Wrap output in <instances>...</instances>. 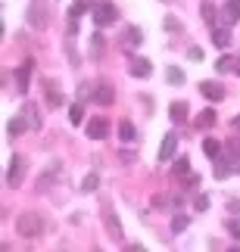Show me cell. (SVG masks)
I'll use <instances>...</instances> for the list:
<instances>
[{
    "label": "cell",
    "instance_id": "obj_1",
    "mask_svg": "<svg viewBox=\"0 0 240 252\" xmlns=\"http://www.w3.org/2000/svg\"><path fill=\"white\" fill-rule=\"evenodd\" d=\"M44 227H47V221L37 215V212H22V215L16 218V234H19V237L34 240V237L44 234Z\"/></svg>",
    "mask_w": 240,
    "mask_h": 252
},
{
    "label": "cell",
    "instance_id": "obj_2",
    "mask_svg": "<svg viewBox=\"0 0 240 252\" xmlns=\"http://www.w3.org/2000/svg\"><path fill=\"white\" fill-rule=\"evenodd\" d=\"M100 215H103V224H106V234L116 240V243H122V224H119V215H116V209H112L109 199H103Z\"/></svg>",
    "mask_w": 240,
    "mask_h": 252
},
{
    "label": "cell",
    "instance_id": "obj_3",
    "mask_svg": "<svg viewBox=\"0 0 240 252\" xmlns=\"http://www.w3.org/2000/svg\"><path fill=\"white\" fill-rule=\"evenodd\" d=\"M28 25L37 28V32H44V28L50 25V9H47L44 0H34V3L28 6Z\"/></svg>",
    "mask_w": 240,
    "mask_h": 252
},
{
    "label": "cell",
    "instance_id": "obj_4",
    "mask_svg": "<svg viewBox=\"0 0 240 252\" xmlns=\"http://www.w3.org/2000/svg\"><path fill=\"white\" fill-rule=\"evenodd\" d=\"M119 19V9L109 3V0H100V3H94V22H97L100 28L103 25H112Z\"/></svg>",
    "mask_w": 240,
    "mask_h": 252
},
{
    "label": "cell",
    "instance_id": "obj_5",
    "mask_svg": "<svg viewBox=\"0 0 240 252\" xmlns=\"http://www.w3.org/2000/svg\"><path fill=\"white\" fill-rule=\"evenodd\" d=\"M22 174H25L22 156H13V159H9V171H6V184H9V187H19V184H22Z\"/></svg>",
    "mask_w": 240,
    "mask_h": 252
},
{
    "label": "cell",
    "instance_id": "obj_6",
    "mask_svg": "<svg viewBox=\"0 0 240 252\" xmlns=\"http://www.w3.org/2000/svg\"><path fill=\"white\" fill-rule=\"evenodd\" d=\"M128 72L134 75V78H150V75H153V63L143 60V56H134L131 65H128Z\"/></svg>",
    "mask_w": 240,
    "mask_h": 252
},
{
    "label": "cell",
    "instance_id": "obj_7",
    "mask_svg": "<svg viewBox=\"0 0 240 252\" xmlns=\"http://www.w3.org/2000/svg\"><path fill=\"white\" fill-rule=\"evenodd\" d=\"M175 153H178V134L171 131L162 137V150H159V159L162 162H169V159H175Z\"/></svg>",
    "mask_w": 240,
    "mask_h": 252
},
{
    "label": "cell",
    "instance_id": "obj_8",
    "mask_svg": "<svg viewBox=\"0 0 240 252\" xmlns=\"http://www.w3.org/2000/svg\"><path fill=\"white\" fill-rule=\"evenodd\" d=\"M200 94H203L206 100H212V103L225 100V87L218 84V81H203V84H200Z\"/></svg>",
    "mask_w": 240,
    "mask_h": 252
},
{
    "label": "cell",
    "instance_id": "obj_9",
    "mask_svg": "<svg viewBox=\"0 0 240 252\" xmlns=\"http://www.w3.org/2000/svg\"><path fill=\"white\" fill-rule=\"evenodd\" d=\"M109 134V122L106 119H91L88 122V137L91 140H103Z\"/></svg>",
    "mask_w": 240,
    "mask_h": 252
},
{
    "label": "cell",
    "instance_id": "obj_10",
    "mask_svg": "<svg viewBox=\"0 0 240 252\" xmlns=\"http://www.w3.org/2000/svg\"><path fill=\"white\" fill-rule=\"evenodd\" d=\"M32 69H34V63L28 60V63H22L16 69V87L19 91H28V81H32Z\"/></svg>",
    "mask_w": 240,
    "mask_h": 252
},
{
    "label": "cell",
    "instance_id": "obj_11",
    "mask_svg": "<svg viewBox=\"0 0 240 252\" xmlns=\"http://www.w3.org/2000/svg\"><path fill=\"white\" fill-rule=\"evenodd\" d=\"M212 44L218 47V50H225V47L231 44V32H228V25H215L212 28Z\"/></svg>",
    "mask_w": 240,
    "mask_h": 252
},
{
    "label": "cell",
    "instance_id": "obj_12",
    "mask_svg": "<svg viewBox=\"0 0 240 252\" xmlns=\"http://www.w3.org/2000/svg\"><path fill=\"white\" fill-rule=\"evenodd\" d=\"M112 100H116V94H112V87H109V84H100L97 91H94V103H100V106H112Z\"/></svg>",
    "mask_w": 240,
    "mask_h": 252
},
{
    "label": "cell",
    "instance_id": "obj_13",
    "mask_svg": "<svg viewBox=\"0 0 240 252\" xmlns=\"http://www.w3.org/2000/svg\"><path fill=\"white\" fill-rule=\"evenodd\" d=\"M169 119L175 122V125L187 122V103H181V100H178V103H171V106H169Z\"/></svg>",
    "mask_w": 240,
    "mask_h": 252
},
{
    "label": "cell",
    "instance_id": "obj_14",
    "mask_svg": "<svg viewBox=\"0 0 240 252\" xmlns=\"http://www.w3.org/2000/svg\"><path fill=\"white\" fill-rule=\"evenodd\" d=\"M22 119L28 122V128H32V131H37V128H41V119H37V109H34L32 103H25V106H22Z\"/></svg>",
    "mask_w": 240,
    "mask_h": 252
},
{
    "label": "cell",
    "instance_id": "obj_15",
    "mask_svg": "<svg viewBox=\"0 0 240 252\" xmlns=\"http://www.w3.org/2000/svg\"><path fill=\"white\" fill-rule=\"evenodd\" d=\"M231 171H237V162L234 159H215V178L218 181H222V178H228V174H231Z\"/></svg>",
    "mask_w": 240,
    "mask_h": 252
},
{
    "label": "cell",
    "instance_id": "obj_16",
    "mask_svg": "<svg viewBox=\"0 0 240 252\" xmlns=\"http://www.w3.org/2000/svg\"><path fill=\"white\" fill-rule=\"evenodd\" d=\"M240 19V0H228L225 3V25H234Z\"/></svg>",
    "mask_w": 240,
    "mask_h": 252
},
{
    "label": "cell",
    "instance_id": "obj_17",
    "mask_svg": "<svg viewBox=\"0 0 240 252\" xmlns=\"http://www.w3.org/2000/svg\"><path fill=\"white\" fill-rule=\"evenodd\" d=\"M203 153H206L209 159H218V156H222V143H218L215 137H206L203 140Z\"/></svg>",
    "mask_w": 240,
    "mask_h": 252
},
{
    "label": "cell",
    "instance_id": "obj_18",
    "mask_svg": "<svg viewBox=\"0 0 240 252\" xmlns=\"http://www.w3.org/2000/svg\"><path fill=\"white\" fill-rule=\"evenodd\" d=\"M6 131L13 134V137H19L22 131H28V122L22 119V115H16V119H9V125H6Z\"/></svg>",
    "mask_w": 240,
    "mask_h": 252
},
{
    "label": "cell",
    "instance_id": "obj_19",
    "mask_svg": "<svg viewBox=\"0 0 240 252\" xmlns=\"http://www.w3.org/2000/svg\"><path fill=\"white\" fill-rule=\"evenodd\" d=\"M171 174H175V178H190V162H187V156H181L178 162H175V168H171Z\"/></svg>",
    "mask_w": 240,
    "mask_h": 252
},
{
    "label": "cell",
    "instance_id": "obj_20",
    "mask_svg": "<svg viewBox=\"0 0 240 252\" xmlns=\"http://www.w3.org/2000/svg\"><path fill=\"white\" fill-rule=\"evenodd\" d=\"M212 125H215V112L212 109H203V112L197 115V128L200 131H203V128H212Z\"/></svg>",
    "mask_w": 240,
    "mask_h": 252
},
{
    "label": "cell",
    "instance_id": "obj_21",
    "mask_svg": "<svg viewBox=\"0 0 240 252\" xmlns=\"http://www.w3.org/2000/svg\"><path fill=\"white\" fill-rule=\"evenodd\" d=\"M119 137H122L125 143H128V140H134V137H137V131H134V125H131L128 119H125V122L119 125Z\"/></svg>",
    "mask_w": 240,
    "mask_h": 252
},
{
    "label": "cell",
    "instance_id": "obj_22",
    "mask_svg": "<svg viewBox=\"0 0 240 252\" xmlns=\"http://www.w3.org/2000/svg\"><path fill=\"white\" fill-rule=\"evenodd\" d=\"M47 103H50V106H63V94L56 91L50 81H47Z\"/></svg>",
    "mask_w": 240,
    "mask_h": 252
},
{
    "label": "cell",
    "instance_id": "obj_23",
    "mask_svg": "<svg viewBox=\"0 0 240 252\" xmlns=\"http://www.w3.org/2000/svg\"><path fill=\"white\" fill-rule=\"evenodd\" d=\"M97 187H100V178H97V174H94V171H91V174H88V178H84V181H81V190H84V193H94V190H97Z\"/></svg>",
    "mask_w": 240,
    "mask_h": 252
},
{
    "label": "cell",
    "instance_id": "obj_24",
    "mask_svg": "<svg viewBox=\"0 0 240 252\" xmlns=\"http://www.w3.org/2000/svg\"><path fill=\"white\" fill-rule=\"evenodd\" d=\"M69 122H72V125H81V122H84V106H81V103H75L72 109H69Z\"/></svg>",
    "mask_w": 240,
    "mask_h": 252
},
{
    "label": "cell",
    "instance_id": "obj_25",
    "mask_svg": "<svg viewBox=\"0 0 240 252\" xmlns=\"http://www.w3.org/2000/svg\"><path fill=\"white\" fill-rule=\"evenodd\" d=\"M140 32H137V28H128V32H125V47H137L140 44Z\"/></svg>",
    "mask_w": 240,
    "mask_h": 252
},
{
    "label": "cell",
    "instance_id": "obj_26",
    "mask_svg": "<svg viewBox=\"0 0 240 252\" xmlns=\"http://www.w3.org/2000/svg\"><path fill=\"white\" fill-rule=\"evenodd\" d=\"M200 13H203V19L215 28V6H212V3H203V6H200Z\"/></svg>",
    "mask_w": 240,
    "mask_h": 252
},
{
    "label": "cell",
    "instance_id": "obj_27",
    "mask_svg": "<svg viewBox=\"0 0 240 252\" xmlns=\"http://www.w3.org/2000/svg\"><path fill=\"white\" fill-rule=\"evenodd\" d=\"M166 78H169V84H184V72H181V69H175V65H171V69L166 72Z\"/></svg>",
    "mask_w": 240,
    "mask_h": 252
},
{
    "label": "cell",
    "instance_id": "obj_28",
    "mask_svg": "<svg viewBox=\"0 0 240 252\" xmlns=\"http://www.w3.org/2000/svg\"><path fill=\"white\" fill-rule=\"evenodd\" d=\"M53 174H56V168H47V171L41 174V181H37V190H47V187H50V181H53Z\"/></svg>",
    "mask_w": 240,
    "mask_h": 252
},
{
    "label": "cell",
    "instance_id": "obj_29",
    "mask_svg": "<svg viewBox=\"0 0 240 252\" xmlns=\"http://www.w3.org/2000/svg\"><path fill=\"white\" fill-rule=\"evenodd\" d=\"M103 47H106V41H103V34H94V37H91V53H94V56H100V50H103Z\"/></svg>",
    "mask_w": 240,
    "mask_h": 252
},
{
    "label": "cell",
    "instance_id": "obj_30",
    "mask_svg": "<svg viewBox=\"0 0 240 252\" xmlns=\"http://www.w3.org/2000/svg\"><path fill=\"white\" fill-rule=\"evenodd\" d=\"M184 227H187V215H175V218H171V230H175V234H181Z\"/></svg>",
    "mask_w": 240,
    "mask_h": 252
},
{
    "label": "cell",
    "instance_id": "obj_31",
    "mask_svg": "<svg viewBox=\"0 0 240 252\" xmlns=\"http://www.w3.org/2000/svg\"><path fill=\"white\" fill-rule=\"evenodd\" d=\"M228 234L234 240H240V218H228Z\"/></svg>",
    "mask_w": 240,
    "mask_h": 252
},
{
    "label": "cell",
    "instance_id": "obj_32",
    "mask_svg": "<svg viewBox=\"0 0 240 252\" xmlns=\"http://www.w3.org/2000/svg\"><path fill=\"white\" fill-rule=\"evenodd\" d=\"M194 209H197V212H206V209H209V196H206V193H200V196L194 199Z\"/></svg>",
    "mask_w": 240,
    "mask_h": 252
},
{
    "label": "cell",
    "instance_id": "obj_33",
    "mask_svg": "<svg viewBox=\"0 0 240 252\" xmlns=\"http://www.w3.org/2000/svg\"><path fill=\"white\" fill-rule=\"evenodd\" d=\"M215 69H218V72H231V69H234V63L228 60V56H222V60L215 63Z\"/></svg>",
    "mask_w": 240,
    "mask_h": 252
},
{
    "label": "cell",
    "instance_id": "obj_34",
    "mask_svg": "<svg viewBox=\"0 0 240 252\" xmlns=\"http://www.w3.org/2000/svg\"><path fill=\"white\" fill-rule=\"evenodd\" d=\"M166 28H169V32H181V22L175 16H166Z\"/></svg>",
    "mask_w": 240,
    "mask_h": 252
},
{
    "label": "cell",
    "instance_id": "obj_35",
    "mask_svg": "<svg viewBox=\"0 0 240 252\" xmlns=\"http://www.w3.org/2000/svg\"><path fill=\"white\" fill-rule=\"evenodd\" d=\"M187 56H190V60H203V47H190Z\"/></svg>",
    "mask_w": 240,
    "mask_h": 252
},
{
    "label": "cell",
    "instance_id": "obj_36",
    "mask_svg": "<svg viewBox=\"0 0 240 252\" xmlns=\"http://www.w3.org/2000/svg\"><path fill=\"white\" fill-rule=\"evenodd\" d=\"M231 125H234V128H237V131H240V115H237V119H234V122H231Z\"/></svg>",
    "mask_w": 240,
    "mask_h": 252
},
{
    "label": "cell",
    "instance_id": "obj_37",
    "mask_svg": "<svg viewBox=\"0 0 240 252\" xmlns=\"http://www.w3.org/2000/svg\"><path fill=\"white\" fill-rule=\"evenodd\" d=\"M237 72H240V69H237Z\"/></svg>",
    "mask_w": 240,
    "mask_h": 252
}]
</instances>
